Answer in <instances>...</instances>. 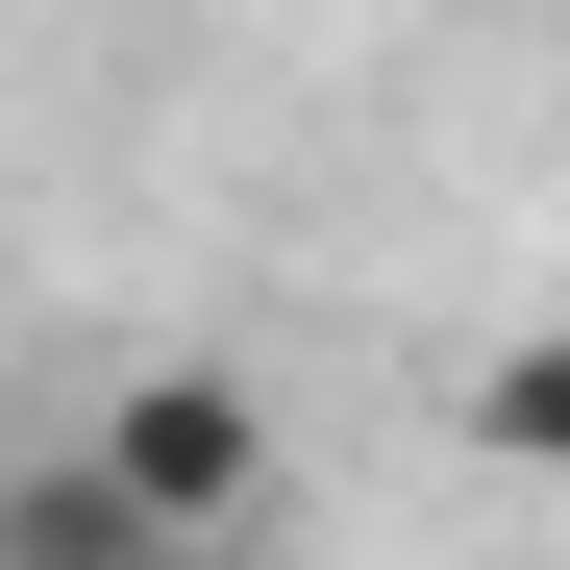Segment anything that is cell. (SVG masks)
<instances>
[{
	"label": "cell",
	"instance_id": "obj_1",
	"mask_svg": "<svg viewBox=\"0 0 570 570\" xmlns=\"http://www.w3.org/2000/svg\"><path fill=\"white\" fill-rule=\"evenodd\" d=\"M100 446H125V497H149L174 546H199V570H224V546L273 521V397H248L224 347H149L125 397H100Z\"/></svg>",
	"mask_w": 570,
	"mask_h": 570
},
{
	"label": "cell",
	"instance_id": "obj_2",
	"mask_svg": "<svg viewBox=\"0 0 570 570\" xmlns=\"http://www.w3.org/2000/svg\"><path fill=\"white\" fill-rule=\"evenodd\" d=\"M0 570H199V546H174V521L125 497V446L75 422V446H26V471H0Z\"/></svg>",
	"mask_w": 570,
	"mask_h": 570
},
{
	"label": "cell",
	"instance_id": "obj_3",
	"mask_svg": "<svg viewBox=\"0 0 570 570\" xmlns=\"http://www.w3.org/2000/svg\"><path fill=\"white\" fill-rule=\"evenodd\" d=\"M471 446H497V471H570V323L471 347Z\"/></svg>",
	"mask_w": 570,
	"mask_h": 570
}]
</instances>
